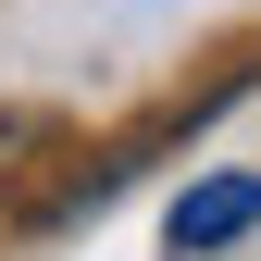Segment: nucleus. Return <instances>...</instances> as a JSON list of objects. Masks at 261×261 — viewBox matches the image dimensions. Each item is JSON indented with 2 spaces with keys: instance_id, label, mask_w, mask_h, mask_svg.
<instances>
[{
  "instance_id": "obj_2",
  "label": "nucleus",
  "mask_w": 261,
  "mask_h": 261,
  "mask_svg": "<svg viewBox=\"0 0 261 261\" xmlns=\"http://www.w3.org/2000/svg\"><path fill=\"white\" fill-rule=\"evenodd\" d=\"M38 137H50L38 112H0V174H13V149H38Z\"/></svg>"
},
{
  "instance_id": "obj_1",
  "label": "nucleus",
  "mask_w": 261,
  "mask_h": 261,
  "mask_svg": "<svg viewBox=\"0 0 261 261\" xmlns=\"http://www.w3.org/2000/svg\"><path fill=\"white\" fill-rule=\"evenodd\" d=\"M249 224H261V174H199L162 237H174V261H212V249H237Z\"/></svg>"
}]
</instances>
